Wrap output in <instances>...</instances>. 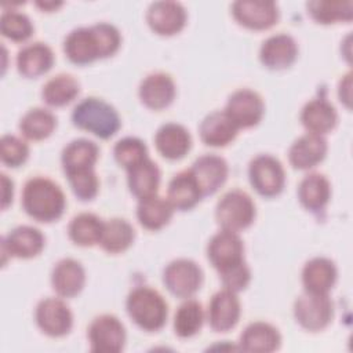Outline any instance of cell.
<instances>
[{"instance_id":"1","label":"cell","mask_w":353,"mask_h":353,"mask_svg":"<svg viewBox=\"0 0 353 353\" xmlns=\"http://www.w3.org/2000/svg\"><path fill=\"white\" fill-rule=\"evenodd\" d=\"M66 205L62 189L46 176H33L22 190V207L36 221L52 222L61 218Z\"/></svg>"},{"instance_id":"2","label":"cell","mask_w":353,"mask_h":353,"mask_svg":"<svg viewBox=\"0 0 353 353\" xmlns=\"http://www.w3.org/2000/svg\"><path fill=\"white\" fill-rule=\"evenodd\" d=\"M72 120L76 127L102 139L114 135L121 125L116 109L103 99L94 97L85 98L76 105L72 113Z\"/></svg>"},{"instance_id":"3","label":"cell","mask_w":353,"mask_h":353,"mask_svg":"<svg viewBox=\"0 0 353 353\" xmlns=\"http://www.w3.org/2000/svg\"><path fill=\"white\" fill-rule=\"evenodd\" d=\"M125 306L131 320L145 331H159L167 321V302L150 287L134 288L127 296Z\"/></svg>"},{"instance_id":"4","label":"cell","mask_w":353,"mask_h":353,"mask_svg":"<svg viewBox=\"0 0 353 353\" xmlns=\"http://www.w3.org/2000/svg\"><path fill=\"white\" fill-rule=\"evenodd\" d=\"M255 204L251 196L240 189L226 192L216 204L215 218L222 229L239 232L255 219Z\"/></svg>"},{"instance_id":"5","label":"cell","mask_w":353,"mask_h":353,"mask_svg":"<svg viewBox=\"0 0 353 353\" xmlns=\"http://www.w3.org/2000/svg\"><path fill=\"white\" fill-rule=\"evenodd\" d=\"M296 323L312 332L324 330L334 317V305L328 294L305 291L294 303Z\"/></svg>"},{"instance_id":"6","label":"cell","mask_w":353,"mask_h":353,"mask_svg":"<svg viewBox=\"0 0 353 353\" xmlns=\"http://www.w3.org/2000/svg\"><path fill=\"white\" fill-rule=\"evenodd\" d=\"M250 182L254 189L266 197L277 196L285 183V174L279 159L270 154H258L248 167Z\"/></svg>"},{"instance_id":"7","label":"cell","mask_w":353,"mask_h":353,"mask_svg":"<svg viewBox=\"0 0 353 353\" xmlns=\"http://www.w3.org/2000/svg\"><path fill=\"white\" fill-rule=\"evenodd\" d=\"M163 281L168 291L175 296L189 298L200 290L203 272L194 261L179 258L165 266Z\"/></svg>"},{"instance_id":"8","label":"cell","mask_w":353,"mask_h":353,"mask_svg":"<svg viewBox=\"0 0 353 353\" xmlns=\"http://www.w3.org/2000/svg\"><path fill=\"white\" fill-rule=\"evenodd\" d=\"M88 339L95 353H117L124 347L125 330L116 316L101 314L90 324Z\"/></svg>"},{"instance_id":"9","label":"cell","mask_w":353,"mask_h":353,"mask_svg":"<svg viewBox=\"0 0 353 353\" xmlns=\"http://www.w3.org/2000/svg\"><path fill=\"white\" fill-rule=\"evenodd\" d=\"M207 256L218 273L244 262V245L237 232L222 229L207 245Z\"/></svg>"},{"instance_id":"10","label":"cell","mask_w":353,"mask_h":353,"mask_svg":"<svg viewBox=\"0 0 353 353\" xmlns=\"http://www.w3.org/2000/svg\"><path fill=\"white\" fill-rule=\"evenodd\" d=\"M265 112L261 95L252 90L241 88L234 91L226 103L225 113L237 125V128H250L256 125Z\"/></svg>"},{"instance_id":"11","label":"cell","mask_w":353,"mask_h":353,"mask_svg":"<svg viewBox=\"0 0 353 353\" xmlns=\"http://www.w3.org/2000/svg\"><path fill=\"white\" fill-rule=\"evenodd\" d=\"M39 328L48 336H63L73 325V316L69 306L59 298L41 299L34 312Z\"/></svg>"},{"instance_id":"12","label":"cell","mask_w":353,"mask_h":353,"mask_svg":"<svg viewBox=\"0 0 353 353\" xmlns=\"http://www.w3.org/2000/svg\"><path fill=\"white\" fill-rule=\"evenodd\" d=\"M232 14L234 19L254 30H263L272 28L279 19V8L270 0H239L232 4Z\"/></svg>"},{"instance_id":"13","label":"cell","mask_w":353,"mask_h":353,"mask_svg":"<svg viewBox=\"0 0 353 353\" xmlns=\"http://www.w3.org/2000/svg\"><path fill=\"white\" fill-rule=\"evenodd\" d=\"M146 21L154 33L171 36L181 32L185 26L186 10L178 1H154L148 8Z\"/></svg>"},{"instance_id":"14","label":"cell","mask_w":353,"mask_h":353,"mask_svg":"<svg viewBox=\"0 0 353 353\" xmlns=\"http://www.w3.org/2000/svg\"><path fill=\"white\" fill-rule=\"evenodd\" d=\"M240 301L236 292L223 288L215 292L208 303V323L216 332L232 330L240 319Z\"/></svg>"},{"instance_id":"15","label":"cell","mask_w":353,"mask_h":353,"mask_svg":"<svg viewBox=\"0 0 353 353\" xmlns=\"http://www.w3.org/2000/svg\"><path fill=\"white\" fill-rule=\"evenodd\" d=\"M44 247L43 233L28 225H21L10 230V233L3 239L1 252L3 256L10 255L15 258H33Z\"/></svg>"},{"instance_id":"16","label":"cell","mask_w":353,"mask_h":353,"mask_svg":"<svg viewBox=\"0 0 353 353\" xmlns=\"http://www.w3.org/2000/svg\"><path fill=\"white\" fill-rule=\"evenodd\" d=\"M203 196L216 192L228 178V163L216 154H204L194 160L189 168Z\"/></svg>"},{"instance_id":"17","label":"cell","mask_w":353,"mask_h":353,"mask_svg":"<svg viewBox=\"0 0 353 353\" xmlns=\"http://www.w3.org/2000/svg\"><path fill=\"white\" fill-rule=\"evenodd\" d=\"M327 153V141L323 135L306 132L292 142L288 150L290 164L296 170H309L321 163Z\"/></svg>"},{"instance_id":"18","label":"cell","mask_w":353,"mask_h":353,"mask_svg":"<svg viewBox=\"0 0 353 353\" xmlns=\"http://www.w3.org/2000/svg\"><path fill=\"white\" fill-rule=\"evenodd\" d=\"M175 83L172 77L163 72L148 74L139 85V98L145 106L160 110L171 105L175 98Z\"/></svg>"},{"instance_id":"19","label":"cell","mask_w":353,"mask_h":353,"mask_svg":"<svg viewBox=\"0 0 353 353\" xmlns=\"http://www.w3.org/2000/svg\"><path fill=\"white\" fill-rule=\"evenodd\" d=\"M63 51L66 57L77 65L91 63L92 61L102 58L94 26L72 30L63 41Z\"/></svg>"},{"instance_id":"20","label":"cell","mask_w":353,"mask_h":353,"mask_svg":"<svg viewBox=\"0 0 353 353\" xmlns=\"http://www.w3.org/2000/svg\"><path fill=\"white\" fill-rule=\"evenodd\" d=\"M298 55V46L294 37L287 33H277L268 37L259 50L261 62L269 69H284L294 63Z\"/></svg>"},{"instance_id":"21","label":"cell","mask_w":353,"mask_h":353,"mask_svg":"<svg viewBox=\"0 0 353 353\" xmlns=\"http://www.w3.org/2000/svg\"><path fill=\"white\" fill-rule=\"evenodd\" d=\"M85 283V272L80 262L72 258L58 261L51 273V284L54 291L63 298L77 295Z\"/></svg>"},{"instance_id":"22","label":"cell","mask_w":353,"mask_h":353,"mask_svg":"<svg viewBox=\"0 0 353 353\" xmlns=\"http://www.w3.org/2000/svg\"><path fill=\"white\" fill-rule=\"evenodd\" d=\"M154 143L163 157L168 160H178L189 152L192 146V138L183 125L176 123H167L157 130L154 135Z\"/></svg>"},{"instance_id":"23","label":"cell","mask_w":353,"mask_h":353,"mask_svg":"<svg viewBox=\"0 0 353 353\" xmlns=\"http://www.w3.org/2000/svg\"><path fill=\"white\" fill-rule=\"evenodd\" d=\"M336 276L335 263L323 256L307 261L302 269V283L307 292L328 294L336 281Z\"/></svg>"},{"instance_id":"24","label":"cell","mask_w":353,"mask_h":353,"mask_svg":"<svg viewBox=\"0 0 353 353\" xmlns=\"http://www.w3.org/2000/svg\"><path fill=\"white\" fill-rule=\"evenodd\" d=\"M281 335L279 330L265 321L248 324L240 335V349L254 353H269L280 347Z\"/></svg>"},{"instance_id":"25","label":"cell","mask_w":353,"mask_h":353,"mask_svg":"<svg viewBox=\"0 0 353 353\" xmlns=\"http://www.w3.org/2000/svg\"><path fill=\"white\" fill-rule=\"evenodd\" d=\"M54 63V52L46 43H30L17 55L18 72L25 77H39L48 72Z\"/></svg>"},{"instance_id":"26","label":"cell","mask_w":353,"mask_h":353,"mask_svg":"<svg viewBox=\"0 0 353 353\" xmlns=\"http://www.w3.org/2000/svg\"><path fill=\"white\" fill-rule=\"evenodd\" d=\"M199 131L205 145L219 148L230 143L236 138L239 128L225 110H215L203 119Z\"/></svg>"},{"instance_id":"27","label":"cell","mask_w":353,"mask_h":353,"mask_svg":"<svg viewBox=\"0 0 353 353\" xmlns=\"http://www.w3.org/2000/svg\"><path fill=\"white\" fill-rule=\"evenodd\" d=\"M301 121L307 132L323 135L334 130L338 121L335 108L323 98L309 101L301 112Z\"/></svg>"},{"instance_id":"28","label":"cell","mask_w":353,"mask_h":353,"mask_svg":"<svg viewBox=\"0 0 353 353\" xmlns=\"http://www.w3.org/2000/svg\"><path fill=\"white\" fill-rule=\"evenodd\" d=\"M201 196L203 193L190 170L175 174L168 183L167 200L171 203L174 210H190L200 201Z\"/></svg>"},{"instance_id":"29","label":"cell","mask_w":353,"mask_h":353,"mask_svg":"<svg viewBox=\"0 0 353 353\" xmlns=\"http://www.w3.org/2000/svg\"><path fill=\"white\" fill-rule=\"evenodd\" d=\"M98 146L92 141L84 138L74 139L69 142L62 150V167L66 174L91 170L98 160Z\"/></svg>"},{"instance_id":"30","label":"cell","mask_w":353,"mask_h":353,"mask_svg":"<svg viewBox=\"0 0 353 353\" xmlns=\"http://www.w3.org/2000/svg\"><path fill=\"white\" fill-rule=\"evenodd\" d=\"M174 212L171 203L157 194L139 199L137 205V218L148 230H159L165 226Z\"/></svg>"},{"instance_id":"31","label":"cell","mask_w":353,"mask_h":353,"mask_svg":"<svg viewBox=\"0 0 353 353\" xmlns=\"http://www.w3.org/2000/svg\"><path fill=\"white\" fill-rule=\"evenodd\" d=\"M331 196L330 181L319 172L303 176L298 186V197L301 204L310 211H319L325 207Z\"/></svg>"},{"instance_id":"32","label":"cell","mask_w":353,"mask_h":353,"mask_svg":"<svg viewBox=\"0 0 353 353\" xmlns=\"http://www.w3.org/2000/svg\"><path fill=\"white\" fill-rule=\"evenodd\" d=\"M128 188L138 199L156 194L160 183V170L154 161L145 159L142 163L127 170Z\"/></svg>"},{"instance_id":"33","label":"cell","mask_w":353,"mask_h":353,"mask_svg":"<svg viewBox=\"0 0 353 353\" xmlns=\"http://www.w3.org/2000/svg\"><path fill=\"white\" fill-rule=\"evenodd\" d=\"M135 232L130 222L121 218H112L103 222L99 243L101 247L110 254L125 251L134 241Z\"/></svg>"},{"instance_id":"34","label":"cell","mask_w":353,"mask_h":353,"mask_svg":"<svg viewBox=\"0 0 353 353\" xmlns=\"http://www.w3.org/2000/svg\"><path fill=\"white\" fill-rule=\"evenodd\" d=\"M80 92L79 81L66 73L51 77L41 90L43 101L50 106H65L72 102Z\"/></svg>"},{"instance_id":"35","label":"cell","mask_w":353,"mask_h":353,"mask_svg":"<svg viewBox=\"0 0 353 353\" xmlns=\"http://www.w3.org/2000/svg\"><path fill=\"white\" fill-rule=\"evenodd\" d=\"M103 222L99 216L91 212H81L72 218L68 226L70 240L81 247H90L99 243Z\"/></svg>"},{"instance_id":"36","label":"cell","mask_w":353,"mask_h":353,"mask_svg":"<svg viewBox=\"0 0 353 353\" xmlns=\"http://www.w3.org/2000/svg\"><path fill=\"white\" fill-rule=\"evenodd\" d=\"M307 12L319 23H334L338 21L349 22L353 18L352 0H313L306 4Z\"/></svg>"},{"instance_id":"37","label":"cell","mask_w":353,"mask_h":353,"mask_svg":"<svg viewBox=\"0 0 353 353\" xmlns=\"http://www.w3.org/2000/svg\"><path fill=\"white\" fill-rule=\"evenodd\" d=\"M57 127L55 116L43 108L28 110L19 121L22 135L32 141H41L48 138Z\"/></svg>"},{"instance_id":"38","label":"cell","mask_w":353,"mask_h":353,"mask_svg":"<svg viewBox=\"0 0 353 353\" xmlns=\"http://www.w3.org/2000/svg\"><path fill=\"white\" fill-rule=\"evenodd\" d=\"M204 312L200 302L188 299L179 305L174 316V331L179 338L194 336L203 325Z\"/></svg>"},{"instance_id":"39","label":"cell","mask_w":353,"mask_h":353,"mask_svg":"<svg viewBox=\"0 0 353 353\" xmlns=\"http://www.w3.org/2000/svg\"><path fill=\"white\" fill-rule=\"evenodd\" d=\"M1 34L12 41H25L33 33V25L29 17L17 10H6L0 19Z\"/></svg>"},{"instance_id":"40","label":"cell","mask_w":353,"mask_h":353,"mask_svg":"<svg viewBox=\"0 0 353 353\" xmlns=\"http://www.w3.org/2000/svg\"><path fill=\"white\" fill-rule=\"evenodd\" d=\"M113 154L116 161L130 170L131 167L142 163L145 159H148V148L143 141L135 137H125L120 139L114 148Z\"/></svg>"},{"instance_id":"41","label":"cell","mask_w":353,"mask_h":353,"mask_svg":"<svg viewBox=\"0 0 353 353\" xmlns=\"http://www.w3.org/2000/svg\"><path fill=\"white\" fill-rule=\"evenodd\" d=\"M66 175L69 179L70 188L77 199L87 201V200H92L97 196L99 181L97 178V174L94 172V168L77 171Z\"/></svg>"},{"instance_id":"42","label":"cell","mask_w":353,"mask_h":353,"mask_svg":"<svg viewBox=\"0 0 353 353\" xmlns=\"http://www.w3.org/2000/svg\"><path fill=\"white\" fill-rule=\"evenodd\" d=\"M0 156H1V161L6 165L18 167L26 161L29 156V148L18 137L6 134L1 137Z\"/></svg>"},{"instance_id":"43","label":"cell","mask_w":353,"mask_h":353,"mask_svg":"<svg viewBox=\"0 0 353 353\" xmlns=\"http://www.w3.org/2000/svg\"><path fill=\"white\" fill-rule=\"evenodd\" d=\"M94 30L97 33L98 41H99V47H101V57L106 58L113 55L121 43V36L119 33V30L106 22H99L92 25Z\"/></svg>"},{"instance_id":"44","label":"cell","mask_w":353,"mask_h":353,"mask_svg":"<svg viewBox=\"0 0 353 353\" xmlns=\"http://www.w3.org/2000/svg\"><path fill=\"white\" fill-rule=\"evenodd\" d=\"M219 277H221V281L225 288H228L233 292H237V291L244 290L248 285V283L251 280V272H250V268L247 266V263L243 262L237 266H233L228 270L221 272Z\"/></svg>"},{"instance_id":"45","label":"cell","mask_w":353,"mask_h":353,"mask_svg":"<svg viewBox=\"0 0 353 353\" xmlns=\"http://www.w3.org/2000/svg\"><path fill=\"white\" fill-rule=\"evenodd\" d=\"M352 73L349 72L347 74L343 76V79L339 83V99L346 105V108H350V101H352Z\"/></svg>"},{"instance_id":"46","label":"cell","mask_w":353,"mask_h":353,"mask_svg":"<svg viewBox=\"0 0 353 353\" xmlns=\"http://www.w3.org/2000/svg\"><path fill=\"white\" fill-rule=\"evenodd\" d=\"M1 186H3V199H1V208L6 210L8 207V204L12 201V192H14V185L12 181L4 174L1 172Z\"/></svg>"},{"instance_id":"47","label":"cell","mask_w":353,"mask_h":353,"mask_svg":"<svg viewBox=\"0 0 353 353\" xmlns=\"http://www.w3.org/2000/svg\"><path fill=\"white\" fill-rule=\"evenodd\" d=\"M36 6L44 11H52L62 6L61 1H36Z\"/></svg>"}]
</instances>
